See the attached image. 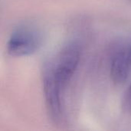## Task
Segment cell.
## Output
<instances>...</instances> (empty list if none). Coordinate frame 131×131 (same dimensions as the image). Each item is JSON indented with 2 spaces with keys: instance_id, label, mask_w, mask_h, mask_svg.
Here are the masks:
<instances>
[{
  "instance_id": "obj_3",
  "label": "cell",
  "mask_w": 131,
  "mask_h": 131,
  "mask_svg": "<svg viewBox=\"0 0 131 131\" xmlns=\"http://www.w3.org/2000/svg\"><path fill=\"white\" fill-rule=\"evenodd\" d=\"M131 75L130 41L124 43L114 52L111 60V76L117 84H124Z\"/></svg>"
},
{
  "instance_id": "obj_4",
  "label": "cell",
  "mask_w": 131,
  "mask_h": 131,
  "mask_svg": "<svg viewBox=\"0 0 131 131\" xmlns=\"http://www.w3.org/2000/svg\"><path fill=\"white\" fill-rule=\"evenodd\" d=\"M123 107L126 111L131 112V82L123 97Z\"/></svg>"
},
{
  "instance_id": "obj_5",
  "label": "cell",
  "mask_w": 131,
  "mask_h": 131,
  "mask_svg": "<svg viewBox=\"0 0 131 131\" xmlns=\"http://www.w3.org/2000/svg\"><path fill=\"white\" fill-rule=\"evenodd\" d=\"M130 48H131V41H130Z\"/></svg>"
},
{
  "instance_id": "obj_2",
  "label": "cell",
  "mask_w": 131,
  "mask_h": 131,
  "mask_svg": "<svg viewBox=\"0 0 131 131\" xmlns=\"http://www.w3.org/2000/svg\"><path fill=\"white\" fill-rule=\"evenodd\" d=\"M41 32L31 26H21L14 30L8 38L6 49L13 57H25L35 54L41 47Z\"/></svg>"
},
{
  "instance_id": "obj_1",
  "label": "cell",
  "mask_w": 131,
  "mask_h": 131,
  "mask_svg": "<svg viewBox=\"0 0 131 131\" xmlns=\"http://www.w3.org/2000/svg\"><path fill=\"white\" fill-rule=\"evenodd\" d=\"M81 54L79 43L69 42L43 71L42 84L46 108L54 123L62 120L64 92L79 65Z\"/></svg>"
},
{
  "instance_id": "obj_6",
  "label": "cell",
  "mask_w": 131,
  "mask_h": 131,
  "mask_svg": "<svg viewBox=\"0 0 131 131\" xmlns=\"http://www.w3.org/2000/svg\"><path fill=\"white\" fill-rule=\"evenodd\" d=\"M130 1H131V0H130Z\"/></svg>"
}]
</instances>
